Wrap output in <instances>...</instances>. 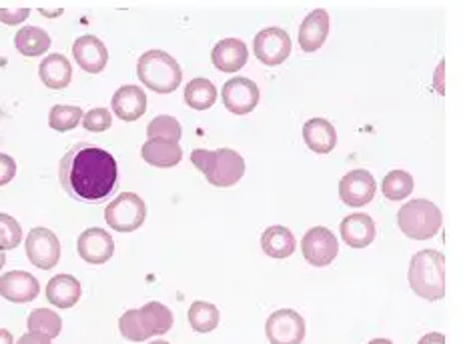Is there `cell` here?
I'll return each mask as SVG.
<instances>
[{"label":"cell","mask_w":463,"mask_h":344,"mask_svg":"<svg viewBox=\"0 0 463 344\" xmlns=\"http://www.w3.org/2000/svg\"><path fill=\"white\" fill-rule=\"evenodd\" d=\"M59 179L71 199L99 204L107 200L117 187V161L105 148L79 143L61 158Z\"/></svg>","instance_id":"1"},{"label":"cell","mask_w":463,"mask_h":344,"mask_svg":"<svg viewBox=\"0 0 463 344\" xmlns=\"http://www.w3.org/2000/svg\"><path fill=\"white\" fill-rule=\"evenodd\" d=\"M411 291L425 301H441L446 296V256L439 250L425 248L411 256Z\"/></svg>","instance_id":"2"},{"label":"cell","mask_w":463,"mask_h":344,"mask_svg":"<svg viewBox=\"0 0 463 344\" xmlns=\"http://www.w3.org/2000/svg\"><path fill=\"white\" fill-rule=\"evenodd\" d=\"M191 163L197 166L203 176L217 189H229L245 176L243 156L233 148H219V151H205L197 148L191 154Z\"/></svg>","instance_id":"3"},{"label":"cell","mask_w":463,"mask_h":344,"mask_svg":"<svg viewBox=\"0 0 463 344\" xmlns=\"http://www.w3.org/2000/svg\"><path fill=\"white\" fill-rule=\"evenodd\" d=\"M137 77L149 90L159 92V95H171L181 85L183 70L179 62L165 51H146L138 59Z\"/></svg>","instance_id":"4"},{"label":"cell","mask_w":463,"mask_h":344,"mask_svg":"<svg viewBox=\"0 0 463 344\" xmlns=\"http://www.w3.org/2000/svg\"><path fill=\"white\" fill-rule=\"evenodd\" d=\"M443 217L438 204L425 199L405 202L397 212V227L407 238L428 240L441 230Z\"/></svg>","instance_id":"5"},{"label":"cell","mask_w":463,"mask_h":344,"mask_svg":"<svg viewBox=\"0 0 463 344\" xmlns=\"http://www.w3.org/2000/svg\"><path fill=\"white\" fill-rule=\"evenodd\" d=\"M146 204L135 192H123L109 202L105 210L107 225L117 232H135L145 225Z\"/></svg>","instance_id":"6"},{"label":"cell","mask_w":463,"mask_h":344,"mask_svg":"<svg viewBox=\"0 0 463 344\" xmlns=\"http://www.w3.org/2000/svg\"><path fill=\"white\" fill-rule=\"evenodd\" d=\"M301 253L311 266H329L339 255L337 237L326 227H313L301 240Z\"/></svg>","instance_id":"7"},{"label":"cell","mask_w":463,"mask_h":344,"mask_svg":"<svg viewBox=\"0 0 463 344\" xmlns=\"http://www.w3.org/2000/svg\"><path fill=\"white\" fill-rule=\"evenodd\" d=\"M26 256L41 271H51L61 260V240L49 228H33L26 237Z\"/></svg>","instance_id":"8"},{"label":"cell","mask_w":463,"mask_h":344,"mask_svg":"<svg viewBox=\"0 0 463 344\" xmlns=\"http://www.w3.org/2000/svg\"><path fill=\"white\" fill-rule=\"evenodd\" d=\"M267 339L271 344H301L305 339V319L291 309L273 312L265 324Z\"/></svg>","instance_id":"9"},{"label":"cell","mask_w":463,"mask_h":344,"mask_svg":"<svg viewBox=\"0 0 463 344\" xmlns=\"http://www.w3.org/2000/svg\"><path fill=\"white\" fill-rule=\"evenodd\" d=\"M255 57L267 67H279L291 54V39L283 29H265L255 36L253 41Z\"/></svg>","instance_id":"10"},{"label":"cell","mask_w":463,"mask_h":344,"mask_svg":"<svg viewBox=\"0 0 463 344\" xmlns=\"http://www.w3.org/2000/svg\"><path fill=\"white\" fill-rule=\"evenodd\" d=\"M221 98H223V105L233 115H249L253 113L259 105V98H261V92L259 87L251 79L235 77L225 82L223 90H221Z\"/></svg>","instance_id":"11"},{"label":"cell","mask_w":463,"mask_h":344,"mask_svg":"<svg viewBox=\"0 0 463 344\" xmlns=\"http://www.w3.org/2000/svg\"><path fill=\"white\" fill-rule=\"evenodd\" d=\"M377 182L369 171H351L339 182V199L347 207H365L373 200Z\"/></svg>","instance_id":"12"},{"label":"cell","mask_w":463,"mask_h":344,"mask_svg":"<svg viewBox=\"0 0 463 344\" xmlns=\"http://www.w3.org/2000/svg\"><path fill=\"white\" fill-rule=\"evenodd\" d=\"M77 253L89 265H105L115 255V240L103 228H87L77 240Z\"/></svg>","instance_id":"13"},{"label":"cell","mask_w":463,"mask_h":344,"mask_svg":"<svg viewBox=\"0 0 463 344\" xmlns=\"http://www.w3.org/2000/svg\"><path fill=\"white\" fill-rule=\"evenodd\" d=\"M72 57H75L79 67L89 74L103 72L109 62V51L105 42L92 34L79 36L72 44Z\"/></svg>","instance_id":"14"},{"label":"cell","mask_w":463,"mask_h":344,"mask_svg":"<svg viewBox=\"0 0 463 344\" xmlns=\"http://www.w3.org/2000/svg\"><path fill=\"white\" fill-rule=\"evenodd\" d=\"M41 293V283L26 271H11L0 276V296L8 302H31Z\"/></svg>","instance_id":"15"},{"label":"cell","mask_w":463,"mask_h":344,"mask_svg":"<svg viewBox=\"0 0 463 344\" xmlns=\"http://www.w3.org/2000/svg\"><path fill=\"white\" fill-rule=\"evenodd\" d=\"M110 107H113L117 118L125 120V123H135L146 113V95L141 87L125 85L115 92Z\"/></svg>","instance_id":"16"},{"label":"cell","mask_w":463,"mask_h":344,"mask_svg":"<svg viewBox=\"0 0 463 344\" xmlns=\"http://www.w3.org/2000/svg\"><path fill=\"white\" fill-rule=\"evenodd\" d=\"M249 51L243 41L239 39H223L215 44V49L211 52V60L215 64V69L221 72L233 74L241 70L247 64Z\"/></svg>","instance_id":"17"},{"label":"cell","mask_w":463,"mask_h":344,"mask_svg":"<svg viewBox=\"0 0 463 344\" xmlns=\"http://www.w3.org/2000/svg\"><path fill=\"white\" fill-rule=\"evenodd\" d=\"M329 36V14L323 8L313 11L299 29V46L303 52H317Z\"/></svg>","instance_id":"18"},{"label":"cell","mask_w":463,"mask_h":344,"mask_svg":"<svg viewBox=\"0 0 463 344\" xmlns=\"http://www.w3.org/2000/svg\"><path fill=\"white\" fill-rule=\"evenodd\" d=\"M303 138L315 154H329L337 146V130L327 118H311L305 123Z\"/></svg>","instance_id":"19"},{"label":"cell","mask_w":463,"mask_h":344,"mask_svg":"<svg viewBox=\"0 0 463 344\" xmlns=\"http://www.w3.org/2000/svg\"><path fill=\"white\" fill-rule=\"evenodd\" d=\"M377 228L372 217L367 215H349L341 222V238L351 248H365L375 240Z\"/></svg>","instance_id":"20"},{"label":"cell","mask_w":463,"mask_h":344,"mask_svg":"<svg viewBox=\"0 0 463 344\" xmlns=\"http://www.w3.org/2000/svg\"><path fill=\"white\" fill-rule=\"evenodd\" d=\"M82 288L75 276L57 274L46 284V299L57 309H72L80 301Z\"/></svg>","instance_id":"21"},{"label":"cell","mask_w":463,"mask_h":344,"mask_svg":"<svg viewBox=\"0 0 463 344\" xmlns=\"http://www.w3.org/2000/svg\"><path fill=\"white\" fill-rule=\"evenodd\" d=\"M41 80L46 88L62 90L71 85L72 80V67L67 57L62 54H49L39 67Z\"/></svg>","instance_id":"22"},{"label":"cell","mask_w":463,"mask_h":344,"mask_svg":"<svg viewBox=\"0 0 463 344\" xmlns=\"http://www.w3.org/2000/svg\"><path fill=\"white\" fill-rule=\"evenodd\" d=\"M141 156L145 163L156 166V169H171L183 161V148L179 143L146 141L141 146Z\"/></svg>","instance_id":"23"},{"label":"cell","mask_w":463,"mask_h":344,"mask_svg":"<svg viewBox=\"0 0 463 344\" xmlns=\"http://www.w3.org/2000/svg\"><path fill=\"white\" fill-rule=\"evenodd\" d=\"M51 36L39 26H23L14 36V46L23 57H43V54L51 49Z\"/></svg>","instance_id":"24"},{"label":"cell","mask_w":463,"mask_h":344,"mask_svg":"<svg viewBox=\"0 0 463 344\" xmlns=\"http://www.w3.org/2000/svg\"><path fill=\"white\" fill-rule=\"evenodd\" d=\"M295 237L289 228L285 227H269L261 235V248L267 256L271 258H287L295 253Z\"/></svg>","instance_id":"25"},{"label":"cell","mask_w":463,"mask_h":344,"mask_svg":"<svg viewBox=\"0 0 463 344\" xmlns=\"http://www.w3.org/2000/svg\"><path fill=\"white\" fill-rule=\"evenodd\" d=\"M184 102L194 110H207L217 102V88L209 79H193L184 88Z\"/></svg>","instance_id":"26"},{"label":"cell","mask_w":463,"mask_h":344,"mask_svg":"<svg viewBox=\"0 0 463 344\" xmlns=\"http://www.w3.org/2000/svg\"><path fill=\"white\" fill-rule=\"evenodd\" d=\"M219 321H221V314H219V309L215 304L203 302V301H197L191 304L189 324L194 332H201V334L213 332L219 327Z\"/></svg>","instance_id":"27"},{"label":"cell","mask_w":463,"mask_h":344,"mask_svg":"<svg viewBox=\"0 0 463 344\" xmlns=\"http://www.w3.org/2000/svg\"><path fill=\"white\" fill-rule=\"evenodd\" d=\"M26 327H29V332L44 334V337H49L52 340V339H57L62 330V319L54 311L36 309L29 314Z\"/></svg>","instance_id":"28"},{"label":"cell","mask_w":463,"mask_h":344,"mask_svg":"<svg viewBox=\"0 0 463 344\" xmlns=\"http://www.w3.org/2000/svg\"><path fill=\"white\" fill-rule=\"evenodd\" d=\"M143 314L145 319V324L149 327L153 337H156V334H166L171 329H173V312L166 309L165 304L161 302H146L143 309H138Z\"/></svg>","instance_id":"29"},{"label":"cell","mask_w":463,"mask_h":344,"mask_svg":"<svg viewBox=\"0 0 463 344\" xmlns=\"http://www.w3.org/2000/svg\"><path fill=\"white\" fill-rule=\"evenodd\" d=\"M183 135L181 123L175 116L161 115L155 116L149 126H146V136L149 141H166V143H179Z\"/></svg>","instance_id":"30"},{"label":"cell","mask_w":463,"mask_h":344,"mask_svg":"<svg viewBox=\"0 0 463 344\" xmlns=\"http://www.w3.org/2000/svg\"><path fill=\"white\" fill-rule=\"evenodd\" d=\"M383 197L389 200H403L413 192V176L405 171H392L385 174L382 184Z\"/></svg>","instance_id":"31"},{"label":"cell","mask_w":463,"mask_h":344,"mask_svg":"<svg viewBox=\"0 0 463 344\" xmlns=\"http://www.w3.org/2000/svg\"><path fill=\"white\" fill-rule=\"evenodd\" d=\"M118 329H120V334H123V337L127 340H131V342H145V340H149L153 337L149 327L145 324L141 311H138V309L137 311H127L123 316H120Z\"/></svg>","instance_id":"32"},{"label":"cell","mask_w":463,"mask_h":344,"mask_svg":"<svg viewBox=\"0 0 463 344\" xmlns=\"http://www.w3.org/2000/svg\"><path fill=\"white\" fill-rule=\"evenodd\" d=\"M82 108L80 107H69V105H57L51 108L49 125L57 133H69V130L77 128L82 120Z\"/></svg>","instance_id":"33"},{"label":"cell","mask_w":463,"mask_h":344,"mask_svg":"<svg viewBox=\"0 0 463 344\" xmlns=\"http://www.w3.org/2000/svg\"><path fill=\"white\" fill-rule=\"evenodd\" d=\"M23 240V228L16 218L0 212V250H13Z\"/></svg>","instance_id":"34"},{"label":"cell","mask_w":463,"mask_h":344,"mask_svg":"<svg viewBox=\"0 0 463 344\" xmlns=\"http://www.w3.org/2000/svg\"><path fill=\"white\" fill-rule=\"evenodd\" d=\"M113 125V116L107 108H92L82 116V126H85L89 133H105Z\"/></svg>","instance_id":"35"},{"label":"cell","mask_w":463,"mask_h":344,"mask_svg":"<svg viewBox=\"0 0 463 344\" xmlns=\"http://www.w3.org/2000/svg\"><path fill=\"white\" fill-rule=\"evenodd\" d=\"M16 176V161L11 154L0 153V187H6Z\"/></svg>","instance_id":"36"},{"label":"cell","mask_w":463,"mask_h":344,"mask_svg":"<svg viewBox=\"0 0 463 344\" xmlns=\"http://www.w3.org/2000/svg\"><path fill=\"white\" fill-rule=\"evenodd\" d=\"M29 16H31L29 8H18V11H8V8H0V23H5L8 26L23 24Z\"/></svg>","instance_id":"37"},{"label":"cell","mask_w":463,"mask_h":344,"mask_svg":"<svg viewBox=\"0 0 463 344\" xmlns=\"http://www.w3.org/2000/svg\"><path fill=\"white\" fill-rule=\"evenodd\" d=\"M16 344H52L49 337H44V334H36V332H26L23 334L21 339H18Z\"/></svg>","instance_id":"38"},{"label":"cell","mask_w":463,"mask_h":344,"mask_svg":"<svg viewBox=\"0 0 463 344\" xmlns=\"http://www.w3.org/2000/svg\"><path fill=\"white\" fill-rule=\"evenodd\" d=\"M418 344H446V337L441 332H430Z\"/></svg>","instance_id":"39"},{"label":"cell","mask_w":463,"mask_h":344,"mask_svg":"<svg viewBox=\"0 0 463 344\" xmlns=\"http://www.w3.org/2000/svg\"><path fill=\"white\" fill-rule=\"evenodd\" d=\"M0 344H14L13 334L5 329H0Z\"/></svg>","instance_id":"40"},{"label":"cell","mask_w":463,"mask_h":344,"mask_svg":"<svg viewBox=\"0 0 463 344\" xmlns=\"http://www.w3.org/2000/svg\"><path fill=\"white\" fill-rule=\"evenodd\" d=\"M367 344H393V342L387 340V339H375V340H369Z\"/></svg>","instance_id":"41"},{"label":"cell","mask_w":463,"mask_h":344,"mask_svg":"<svg viewBox=\"0 0 463 344\" xmlns=\"http://www.w3.org/2000/svg\"><path fill=\"white\" fill-rule=\"evenodd\" d=\"M5 263H6V255H5V250H0V268L5 266Z\"/></svg>","instance_id":"42"},{"label":"cell","mask_w":463,"mask_h":344,"mask_svg":"<svg viewBox=\"0 0 463 344\" xmlns=\"http://www.w3.org/2000/svg\"><path fill=\"white\" fill-rule=\"evenodd\" d=\"M151 344H171V342H166V340H155V342H151Z\"/></svg>","instance_id":"43"}]
</instances>
